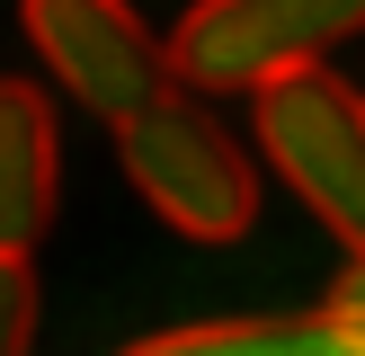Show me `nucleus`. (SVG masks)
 I'll list each match as a JSON object with an SVG mask.
<instances>
[{
	"instance_id": "1",
	"label": "nucleus",
	"mask_w": 365,
	"mask_h": 356,
	"mask_svg": "<svg viewBox=\"0 0 365 356\" xmlns=\"http://www.w3.org/2000/svg\"><path fill=\"white\" fill-rule=\"evenodd\" d=\"M116 160L134 178V196L187 241H241L259 223V178L250 152L223 134L214 107H196L187 89H160L143 116L116 125Z\"/></svg>"
},
{
	"instance_id": "2",
	"label": "nucleus",
	"mask_w": 365,
	"mask_h": 356,
	"mask_svg": "<svg viewBox=\"0 0 365 356\" xmlns=\"http://www.w3.org/2000/svg\"><path fill=\"white\" fill-rule=\"evenodd\" d=\"M250 116H259V152L294 187V205L339 249L365 258V98L330 63H312V71L250 89Z\"/></svg>"
},
{
	"instance_id": "3",
	"label": "nucleus",
	"mask_w": 365,
	"mask_h": 356,
	"mask_svg": "<svg viewBox=\"0 0 365 356\" xmlns=\"http://www.w3.org/2000/svg\"><path fill=\"white\" fill-rule=\"evenodd\" d=\"M348 36H365V0H196L170 27V63L178 89L250 98L285 71L330 63Z\"/></svg>"
},
{
	"instance_id": "4",
	"label": "nucleus",
	"mask_w": 365,
	"mask_h": 356,
	"mask_svg": "<svg viewBox=\"0 0 365 356\" xmlns=\"http://www.w3.org/2000/svg\"><path fill=\"white\" fill-rule=\"evenodd\" d=\"M18 27H27L36 63L71 89L98 125H125L178 89V63H170V36L134 9V0H18Z\"/></svg>"
},
{
	"instance_id": "5",
	"label": "nucleus",
	"mask_w": 365,
	"mask_h": 356,
	"mask_svg": "<svg viewBox=\"0 0 365 356\" xmlns=\"http://www.w3.org/2000/svg\"><path fill=\"white\" fill-rule=\"evenodd\" d=\"M53 205H63V125H53V98L18 71H0V249L27 258L53 231Z\"/></svg>"
},
{
	"instance_id": "6",
	"label": "nucleus",
	"mask_w": 365,
	"mask_h": 356,
	"mask_svg": "<svg viewBox=\"0 0 365 356\" xmlns=\"http://www.w3.org/2000/svg\"><path fill=\"white\" fill-rule=\"evenodd\" d=\"M116 356H365V303L330 312H267V320H196V330L134 338Z\"/></svg>"
},
{
	"instance_id": "7",
	"label": "nucleus",
	"mask_w": 365,
	"mask_h": 356,
	"mask_svg": "<svg viewBox=\"0 0 365 356\" xmlns=\"http://www.w3.org/2000/svg\"><path fill=\"white\" fill-rule=\"evenodd\" d=\"M36 267L18 258V249H0V356H27L36 347Z\"/></svg>"
},
{
	"instance_id": "8",
	"label": "nucleus",
	"mask_w": 365,
	"mask_h": 356,
	"mask_svg": "<svg viewBox=\"0 0 365 356\" xmlns=\"http://www.w3.org/2000/svg\"><path fill=\"white\" fill-rule=\"evenodd\" d=\"M330 303H365V258L348 267V276H339V294H330Z\"/></svg>"
}]
</instances>
